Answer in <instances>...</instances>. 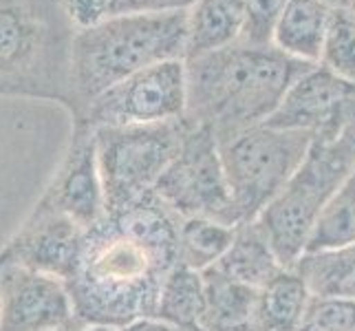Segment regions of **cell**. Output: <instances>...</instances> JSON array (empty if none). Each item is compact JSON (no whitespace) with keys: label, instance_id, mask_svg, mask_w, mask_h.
Returning a JSON list of instances; mask_svg holds the SVG:
<instances>
[{"label":"cell","instance_id":"obj_1","mask_svg":"<svg viewBox=\"0 0 355 331\" xmlns=\"http://www.w3.org/2000/svg\"><path fill=\"white\" fill-rule=\"evenodd\" d=\"M179 221L150 192L87 230L64 280L80 329L117 331L157 316L162 285L179 263Z\"/></svg>","mask_w":355,"mask_h":331},{"label":"cell","instance_id":"obj_2","mask_svg":"<svg viewBox=\"0 0 355 331\" xmlns=\"http://www.w3.org/2000/svg\"><path fill=\"white\" fill-rule=\"evenodd\" d=\"M309 62L278 46L234 42L186 60L188 102L183 119L210 130L216 142L261 126L276 113Z\"/></svg>","mask_w":355,"mask_h":331},{"label":"cell","instance_id":"obj_3","mask_svg":"<svg viewBox=\"0 0 355 331\" xmlns=\"http://www.w3.org/2000/svg\"><path fill=\"white\" fill-rule=\"evenodd\" d=\"M186 56L188 9L126 14L80 27L69 46V106L78 117L132 73Z\"/></svg>","mask_w":355,"mask_h":331},{"label":"cell","instance_id":"obj_4","mask_svg":"<svg viewBox=\"0 0 355 331\" xmlns=\"http://www.w3.org/2000/svg\"><path fill=\"white\" fill-rule=\"evenodd\" d=\"M73 31L58 0H0V91L69 104Z\"/></svg>","mask_w":355,"mask_h":331},{"label":"cell","instance_id":"obj_5","mask_svg":"<svg viewBox=\"0 0 355 331\" xmlns=\"http://www.w3.org/2000/svg\"><path fill=\"white\" fill-rule=\"evenodd\" d=\"M355 168V121L334 139H313L298 173L259 214L256 223L276 256L293 269L315 230L324 205Z\"/></svg>","mask_w":355,"mask_h":331},{"label":"cell","instance_id":"obj_6","mask_svg":"<svg viewBox=\"0 0 355 331\" xmlns=\"http://www.w3.org/2000/svg\"><path fill=\"white\" fill-rule=\"evenodd\" d=\"M313 144L302 130L261 124L218 142L232 201L243 221H256L291 177L298 173Z\"/></svg>","mask_w":355,"mask_h":331},{"label":"cell","instance_id":"obj_7","mask_svg":"<svg viewBox=\"0 0 355 331\" xmlns=\"http://www.w3.org/2000/svg\"><path fill=\"white\" fill-rule=\"evenodd\" d=\"M183 133V119L95 128L106 214L155 192L159 179L179 155Z\"/></svg>","mask_w":355,"mask_h":331},{"label":"cell","instance_id":"obj_8","mask_svg":"<svg viewBox=\"0 0 355 331\" xmlns=\"http://www.w3.org/2000/svg\"><path fill=\"white\" fill-rule=\"evenodd\" d=\"M155 194L179 219L201 217L232 228L241 223L223 173L218 142L207 128L190 121H186L179 155L159 179Z\"/></svg>","mask_w":355,"mask_h":331},{"label":"cell","instance_id":"obj_9","mask_svg":"<svg viewBox=\"0 0 355 331\" xmlns=\"http://www.w3.org/2000/svg\"><path fill=\"white\" fill-rule=\"evenodd\" d=\"M188 102L186 60H168L146 67L82 110L76 117L93 128L159 124L183 119Z\"/></svg>","mask_w":355,"mask_h":331},{"label":"cell","instance_id":"obj_10","mask_svg":"<svg viewBox=\"0 0 355 331\" xmlns=\"http://www.w3.org/2000/svg\"><path fill=\"white\" fill-rule=\"evenodd\" d=\"M355 121V84L313 65L293 82L265 124L302 130L313 139H334Z\"/></svg>","mask_w":355,"mask_h":331},{"label":"cell","instance_id":"obj_11","mask_svg":"<svg viewBox=\"0 0 355 331\" xmlns=\"http://www.w3.org/2000/svg\"><path fill=\"white\" fill-rule=\"evenodd\" d=\"M80 329L62 278L0 259V331Z\"/></svg>","mask_w":355,"mask_h":331},{"label":"cell","instance_id":"obj_12","mask_svg":"<svg viewBox=\"0 0 355 331\" xmlns=\"http://www.w3.org/2000/svg\"><path fill=\"white\" fill-rule=\"evenodd\" d=\"M38 207L67 214L82 230H91L106 217L104 188L97 168L95 128L78 121L62 166L46 188Z\"/></svg>","mask_w":355,"mask_h":331},{"label":"cell","instance_id":"obj_13","mask_svg":"<svg viewBox=\"0 0 355 331\" xmlns=\"http://www.w3.org/2000/svg\"><path fill=\"white\" fill-rule=\"evenodd\" d=\"M87 230L55 210L35 205L27 223L0 252V259L67 280L78 263Z\"/></svg>","mask_w":355,"mask_h":331},{"label":"cell","instance_id":"obj_14","mask_svg":"<svg viewBox=\"0 0 355 331\" xmlns=\"http://www.w3.org/2000/svg\"><path fill=\"white\" fill-rule=\"evenodd\" d=\"M205 316L201 331H263L259 325V291L225 276L216 267L203 272Z\"/></svg>","mask_w":355,"mask_h":331},{"label":"cell","instance_id":"obj_15","mask_svg":"<svg viewBox=\"0 0 355 331\" xmlns=\"http://www.w3.org/2000/svg\"><path fill=\"white\" fill-rule=\"evenodd\" d=\"M214 267L254 289H263L287 269L256 221H243L234 228V239Z\"/></svg>","mask_w":355,"mask_h":331},{"label":"cell","instance_id":"obj_16","mask_svg":"<svg viewBox=\"0 0 355 331\" xmlns=\"http://www.w3.org/2000/svg\"><path fill=\"white\" fill-rule=\"evenodd\" d=\"M331 7L322 0H289L274 31V46L302 62H320Z\"/></svg>","mask_w":355,"mask_h":331},{"label":"cell","instance_id":"obj_17","mask_svg":"<svg viewBox=\"0 0 355 331\" xmlns=\"http://www.w3.org/2000/svg\"><path fill=\"white\" fill-rule=\"evenodd\" d=\"M248 0H197L188 9V58L239 42Z\"/></svg>","mask_w":355,"mask_h":331},{"label":"cell","instance_id":"obj_18","mask_svg":"<svg viewBox=\"0 0 355 331\" xmlns=\"http://www.w3.org/2000/svg\"><path fill=\"white\" fill-rule=\"evenodd\" d=\"M313 294L296 269H285L259 291V325L263 331H300Z\"/></svg>","mask_w":355,"mask_h":331},{"label":"cell","instance_id":"obj_19","mask_svg":"<svg viewBox=\"0 0 355 331\" xmlns=\"http://www.w3.org/2000/svg\"><path fill=\"white\" fill-rule=\"evenodd\" d=\"M293 269L304 278L313 296L355 298V243L304 252Z\"/></svg>","mask_w":355,"mask_h":331},{"label":"cell","instance_id":"obj_20","mask_svg":"<svg viewBox=\"0 0 355 331\" xmlns=\"http://www.w3.org/2000/svg\"><path fill=\"white\" fill-rule=\"evenodd\" d=\"M205 316V278L203 272H197L188 265L177 263L168 272L162 294H159L157 316L159 321L201 329Z\"/></svg>","mask_w":355,"mask_h":331},{"label":"cell","instance_id":"obj_21","mask_svg":"<svg viewBox=\"0 0 355 331\" xmlns=\"http://www.w3.org/2000/svg\"><path fill=\"white\" fill-rule=\"evenodd\" d=\"M232 239H234L232 226L201 217L181 219L177 243L179 263L197 269V272H205L223 259Z\"/></svg>","mask_w":355,"mask_h":331},{"label":"cell","instance_id":"obj_22","mask_svg":"<svg viewBox=\"0 0 355 331\" xmlns=\"http://www.w3.org/2000/svg\"><path fill=\"white\" fill-rule=\"evenodd\" d=\"M349 243H355V168L324 205L307 252L334 250Z\"/></svg>","mask_w":355,"mask_h":331},{"label":"cell","instance_id":"obj_23","mask_svg":"<svg viewBox=\"0 0 355 331\" xmlns=\"http://www.w3.org/2000/svg\"><path fill=\"white\" fill-rule=\"evenodd\" d=\"M73 29L89 27L106 18L146 14V11H183L197 0H58Z\"/></svg>","mask_w":355,"mask_h":331},{"label":"cell","instance_id":"obj_24","mask_svg":"<svg viewBox=\"0 0 355 331\" xmlns=\"http://www.w3.org/2000/svg\"><path fill=\"white\" fill-rule=\"evenodd\" d=\"M318 65L355 84V11L349 7H338L331 11Z\"/></svg>","mask_w":355,"mask_h":331},{"label":"cell","instance_id":"obj_25","mask_svg":"<svg viewBox=\"0 0 355 331\" xmlns=\"http://www.w3.org/2000/svg\"><path fill=\"white\" fill-rule=\"evenodd\" d=\"M300 331H355V298L311 296Z\"/></svg>","mask_w":355,"mask_h":331},{"label":"cell","instance_id":"obj_26","mask_svg":"<svg viewBox=\"0 0 355 331\" xmlns=\"http://www.w3.org/2000/svg\"><path fill=\"white\" fill-rule=\"evenodd\" d=\"M289 0H248L245 7V22L239 42L267 46L274 44L276 24L283 16Z\"/></svg>","mask_w":355,"mask_h":331},{"label":"cell","instance_id":"obj_27","mask_svg":"<svg viewBox=\"0 0 355 331\" xmlns=\"http://www.w3.org/2000/svg\"><path fill=\"white\" fill-rule=\"evenodd\" d=\"M117 331H201V329H190V327H177V325H170L159 321V318H141V321L132 323L124 329H117Z\"/></svg>","mask_w":355,"mask_h":331},{"label":"cell","instance_id":"obj_28","mask_svg":"<svg viewBox=\"0 0 355 331\" xmlns=\"http://www.w3.org/2000/svg\"><path fill=\"white\" fill-rule=\"evenodd\" d=\"M322 3H327L331 9H338V7H349V0H322Z\"/></svg>","mask_w":355,"mask_h":331},{"label":"cell","instance_id":"obj_29","mask_svg":"<svg viewBox=\"0 0 355 331\" xmlns=\"http://www.w3.org/2000/svg\"><path fill=\"white\" fill-rule=\"evenodd\" d=\"M76 331H115V329H106V327H82Z\"/></svg>","mask_w":355,"mask_h":331},{"label":"cell","instance_id":"obj_30","mask_svg":"<svg viewBox=\"0 0 355 331\" xmlns=\"http://www.w3.org/2000/svg\"><path fill=\"white\" fill-rule=\"evenodd\" d=\"M349 9H351V11H355V0H349Z\"/></svg>","mask_w":355,"mask_h":331}]
</instances>
